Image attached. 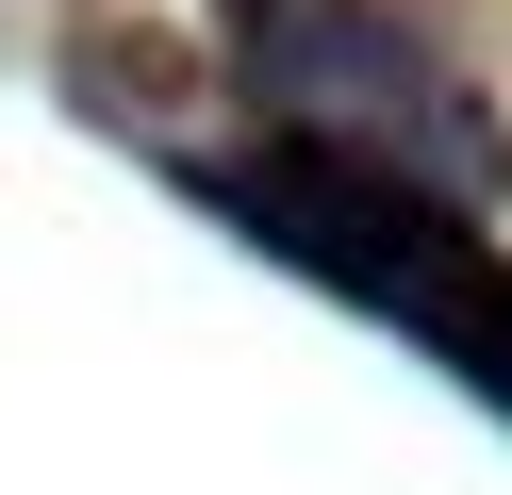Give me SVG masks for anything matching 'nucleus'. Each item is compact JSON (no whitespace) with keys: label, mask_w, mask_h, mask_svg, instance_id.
<instances>
[{"label":"nucleus","mask_w":512,"mask_h":495,"mask_svg":"<svg viewBox=\"0 0 512 495\" xmlns=\"http://www.w3.org/2000/svg\"><path fill=\"white\" fill-rule=\"evenodd\" d=\"M232 66L265 83V116L331 182H397V198H446V215L496 198V99L380 0H232Z\"/></svg>","instance_id":"obj_1"}]
</instances>
